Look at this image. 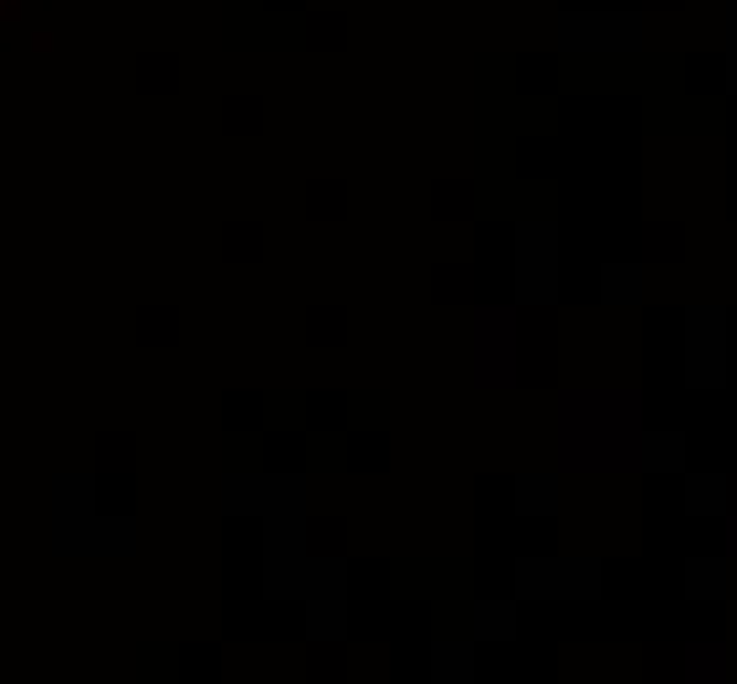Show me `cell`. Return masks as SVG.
Returning a JSON list of instances; mask_svg holds the SVG:
<instances>
[{"label": "cell", "instance_id": "cell-5", "mask_svg": "<svg viewBox=\"0 0 737 684\" xmlns=\"http://www.w3.org/2000/svg\"><path fill=\"white\" fill-rule=\"evenodd\" d=\"M733 590V568L722 564V559H696V564H685V596L690 600H722Z\"/></svg>", "mask_w": 737, "mask_h": 684}, {"label": "cell", "instance_id": "cell-2", "mask_svg": "<svg viewBox=\"0 0 737 684\" xmlns=\"http://www.w3.org/2000/svg\"><path fill=\"white\" fill-rule=\"evenodd\" d=\"M563 48H643V16H563L559 22Z\"/></svg>", "mask_w": 737, "mask_h": 684}, {"label": "cell", "instance_id": "cell-1", "mask_svg": "<svg viewBox=\"0 0 737 684\" xmlns=\"http://www.w3.org/2000/svg\"><path fill=\"white\" fill-rule=\"evenodd\" d=\"M685 385H727V311L722 305H690L685 311Z\"/></svg>", "mask_w": 737, "mask_h": 684}, {"label": "cell", "instance_id": "cell-7", "mask_svg": "<svg viewBox=\"0 0 737 684\" xmlns=\"http://www.w3.org/2000/svg\"><path fill=\"white\" fill-rule=\"evenodd\" d=\"M649 296V274L643 264H617L601 274V300L606 305H638V300Z\"/></svg>", "mask_w": 737, "mask_h": 684}, {"label": "cell", "instance_id": "cell-8", "mask_svg": "<svg viewBox=\"0 0 737 684\" xmlns=\"http://www.w3.org/2000/svg\"><path fill=\"white\" fill-rule=\"evenodd\" d=\"M527 506L532 511H554V484H548V479H532L527 484Z\"/></svg>", "mask_w": 737, "mask_h": 684}, {"label": "cell", "instance_id": "cell-6", "mask_svg": "<svg viewBox=\"0 0 737 684\" xmlns=\"http://www.w3.org/2000/svg\"><path fill=\"white\" fill-rule=\"evenodd\" d=\"M727 495H733L727 475H690L685 479V511H690V516H722V511H727Z\"/></svg>", "mask_w": 737, "mask_h": 684}, {"label": "cell", "instance_id": "cell-3", "mask_svg": "<svg viewBox=\"0 0 737 684\" xmlns=\"http://www.w3.org/2000/svg\"><path fill=\"white\" fill-rule=\"evenodd\" d=\"M595 564H554V568H527V590L532 596H595L601 579Z\"/></svg>", "mask_w": 737, "mask_h": 684}, {"label": "cell", "instance_id": "cell-9", "mask_svg": "<svg viewBox=\"0 0 737 684\" xmlns=\"http://www.w3.org/2000/svg\"><path fill=\"white\" fill-rule=\"evenodd\" d=\"M485 637H511V611H485Z\"/></svg>", "mask_w": 737, "mask_h": 684}, {"label": "cell", "instance_id": "cell-4", "mask_svg": "<svg viewBox=\"0 0 737 684\" xmlns=\"http://www.w3.org/2000/svg\"><path fill=\"white\" fill-rule=\"evenodd\" d=\"M638 464L649 469V475H675L690 464V443H685V432H643V443H638Z\"/></svg>", "mask_w": 737, "mask_h": 684}, {"label": "cell", "instance_id": "cell-10", "mask_svg": "<svg viewBox=\"0 0 737 684\" xmlns=\"http://www.w3.org/2000/svg\"><path fill=\"white\" fill-rule=\"evenodd\" d=\"M727 89H737V37H727Z\"/></svg>", "mask_w": 737, "mask_h": 684}, {"label": "cell", "instance_id": "cell-11", "mask_svg": "<svg viewBox=\"0 0 737 684\" xmlns=\"http://www.w3.org/2000/svg\"><path fill=\"white\" fill-rule=\"evenodd\" d=\"M727 37H737V0H727Z\"/></svg>", "mask_w": 737, "mask_h": 684}]
</instances>
